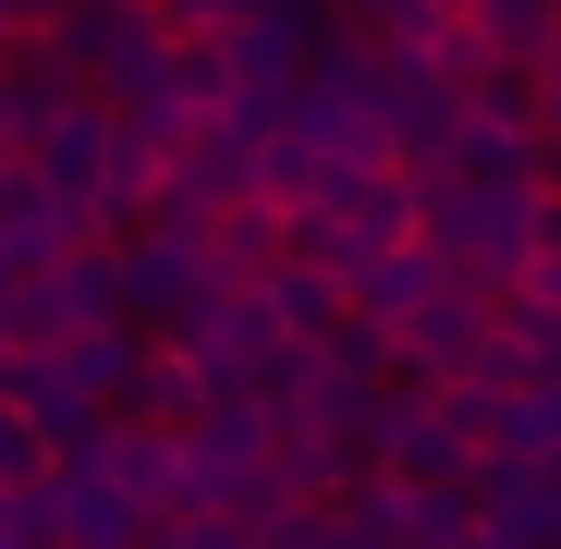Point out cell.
Instances as JSON below:
<instances>
[{
    "label": "cell",
    "instance_id": "obj_1",
    "mask_svg": "<svg viewBox=\"0 0 561 549\" xmlns=\"http://www.w3.org/2000/svg\"><path fill=\"white\" fill-rule=\"evenodd\" d=\"M183 342L208 354V379H220V391H268V403H280V366H294V318H280L268 268H256V282H208L196 306H183Z\"/></svg>",
    "mask_w": 561,
    "mask_h": 549
},
{
    "label": "cell",
    "instance_id": "obj_2",
    "mask_svg": "<svg viewBox=\"0 0 561 549\" xmlns=\"http://www.w3.org/2000/svg\"><path fill=\"white\" fill-rule=\"evenodd\" d=\"M489 330H501V282H477V268H451V282L403 318V379L391 391H451L463 366L489 354Z\"/></svg>",
    "mask_w": 561,
    "mask_h": 549
},
{
    "label": "cell",
    "instance_id": "obj_3",
    "mask_svg": "<svg viewBox=\"0 0 561 549\" xmlns=\"http://www.w3.org/2000/svg\"><path fill=\"white\" fill-rule=\"evenodd\" d=\"M379 465L403 477V489H463L489 465V439H477V415H463L451 391H391V415H379Z\"/></svg>",
    "mask_w": 561,
    "mask_h": 549
},
{
    "label": "cell",
    "instance_id": "obj_4",
    "mask_svg": "<svg viewBox=\"0 0 561 549\" xmlns=\"http://www.w3.org/2000/svg\"><path fill=\"white\" fill-rule=\"evenodd\" d=\"M220 282V244L196 232V220H147L135 244H123V306L147 318V330H183V306H196Z\"/></svg>",
    "mask_w": 561,
    "mask_h": 549
},
{
    "label": "cell",
    "instance_id": "obj_5",
    "mask_svg": "<svg viewBox=\"0 0 561 549\" xmlns=\"http://www.w3.org/2000/svg\"><path fill=\"white\" fill-rule=\"evenodd\" d=\"M25 171L49 183V196H73L85 220H99V196L123 183V111L99 99V85H85V99H73V111H61V123L37 135V147H25Z\"/></svg>",
    "mask_w": 561,
    "mask_h": 549
},
{
    "label": "cell",
    "instance_id": "obj_6",
    "mask_svg": "<svg viewBox=\"0 0 561 549\" xmlns=\"http://www.w3.org/2000/svg\"><path fill=\"white\" fill-rule=\"evenodd\" d=\"M73 99H85V73L61 61V37H49V25H25V37H13V61H0V159H25Z\"/></svg>",
    "mask_w": 561,
    "mask_h": 549
},
{
    "label": "cell",
    "instance_id": "obj_7",
    "mask_svg": "<svg viewBox=\"0 0 561 549\" xmlns=\"http://www.w3.org/2000/svg\"><path fill=\"white\" fill-rule=\"evenodd\" d=\"M208 354L183 342V330H147V354H135V379H123V415H147V427H196L208 415Z\"/></svg>",
    "mask_w": 561,
    "mask_h": 549
},
{
    "label": "cell",
    "instance_id": "obj_8",
    "mask_svg": "<svg viewBox=\"0 0 561 549\" xmlns=\"http://www.w3.org/2000/svg\"><path fill=\"white\" fill-rule=\"evenodd\" d=\"M49 477H61V427L0 379V489H49Z\"/></svg>",
    "mask_w": 561,
    "mask_h": 549
},
{
    "label": "cell",
    "instance_id": "obj_9",
    "mask_svg": "<svg viewBox=\"0 0 561 549\" xmlns=\"http://www.w3.org/2000/svg\"><path fill=\"white\" fill-rule=\"evenodd\" d=\"M477 37L513 49V61H549L561 49V0H477Z\"/></svg>",
    "mask_w": 561,
    "mask_h": 549
},
{
    "label": "cell",
    "instance_id": "obj_10",
    "mask_svg": "<svg viewBox=\"0 0 561 549\" xmlns=\"http://www.w3.org/2000/svg\"><path fill=\"white\" fill-rule=\"evenodd\" d=\"M330 13H342L354 37H379V49H415V37L439 25V0H330Z\"/></svg>",
    "mask_w": 561,
    "mask_h": 549
},
{
    "label": "cell",
    "instance_id": "obj_11",
    "mask_svg": "<svg viewBox=\"0 0 561 549\" xmlns=\"http://www.w3.org/2000/svg\"><path fill=\"white\" fill-rule=\"evenodd\" d=\"M537 123H549V147H561V49L537 61Z\"/></svg>",
    "mask_w": 561,
    "mask_h": 549
},
{
    "label": "cell",
    "instance_id": "obj_12",
    "mask_svg": "<svg viewBox=\"0 0 561 549\" xmlns=\"http://www.w3.org/2000/svg\"><path fill=\"white\" fill-rule=\"evenodd\" d=\"M439 13H477V0H439Z\"/></svg>",
    "mask_w": 561,
    "mask_h": 549
}]
</instances>
